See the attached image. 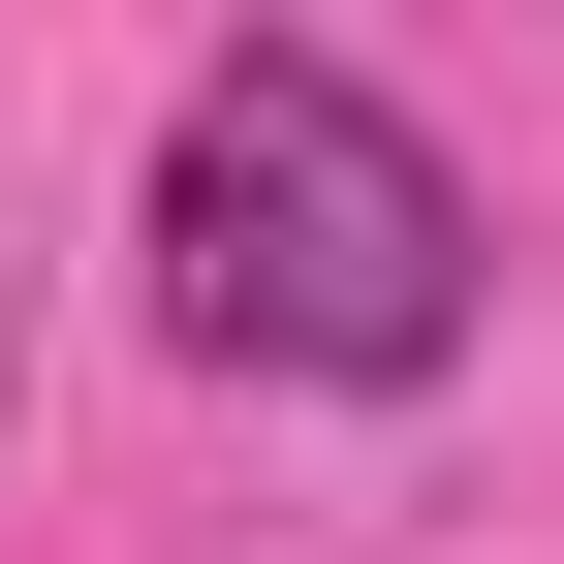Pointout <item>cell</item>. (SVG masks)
<instances>
[{"label": "cell", "mask_w": 564, "mask_h": 564, "mask_svg": "<svg viewBox=\"0 0 564 564\" xmlns=\"http://www.w3.org/2000/svg\"><path fill=\"white\" fill-rule=\"evenodd\" d=\"M158 314L220 345V377H440L470 345L440 126H408L377 63H314V32H220L188 126H158Z\"/></svg>", "instance_id": "6da1fadb"}]
</instances>
